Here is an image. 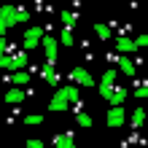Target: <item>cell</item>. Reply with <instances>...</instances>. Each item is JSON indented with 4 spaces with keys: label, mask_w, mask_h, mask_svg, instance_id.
<instances>
[{
    "label": "cell",
    "mask_w": 148,
    "mask_h": 148,
    "mask_svg": "<svg viewBox=\"0 0 148 148\" xmlns=\"http://www.w3.org/2000/svg\"><path fill=\"white\" fill-rule=\"evenodd\" d=\"M30 11L27 8H19V5H3L0 8V35H5L11 27H16V24H24L30 22Z\"/></svg>",
    "instance_id": "1"
},
{
    "label": "cell",
    "mask_w": 148,
    "mask_h": 148,
    "mask_svg": "<svg viewBox=\"0 0 148 148\" xmlns=\"http://www.w3.org/2000/svg\"><path fill=\"white\" fill-rule=\"evenodd\" d=\"M30 51H19V54H3L0 57V70H24V67H27V57Z\"/></svg>",
    "instance_id": "2"
},
{
    "label": "cell",
    "mask_w": 148,
    "mask_h": 148,
    "mask_svg": "<svg viewBox=\"0 0 148 148\" xmlns=\"http://www.w3.org/2000/svg\"><path fill=\"white\" fill-rule=\"evenodd\" d=\"M43 27H30L27 32H24V38H22V49L24 51H35L40 46V38H43Z\"/></svg>",
    "instance_id": "3"
},
{
    "label": "cell",
    "mask_w": 148,
    "mask_h": 148,
    "mask_svg": "<svg viewBox=\"0 0 148 148\" xmlns=\"http://www.w3.org/2000/svg\"><path fill=\"white\" fill-rule=\"evenodd\" d=\"M105 124H108L110 129H119V127H124V124H127V110H124V105H110Z\"/></svg>",
    "instance_id": "4"
},
{
    "label": "cell",
    "mask_w": 148,
    "mask_h": 148,
    "mask_svg": "<svg viewBox=\"0 0 148 148\" xmlns=\"http://www.w3.org/2000/svg\"><path fill=\"white\" fill-rule=\"evenodd\" d=\"M67 78H70V84H75V86H94V75L86 70V67H73V70L67 73Z\"/></svg>",
    "instance_id": "5"
},
{
    "label": "cell",
    "mask_w": 148,
    "mask_h": 148,
    "mask_svg": "<svg viewBox=\"0 0 148 148\" xmlns=\"http://www.w3.org/2000/svg\"><path fill=\"white\" fill-rule=\"evenodd\" d=\"M40 46H43V51H46V59H54V62H57L59 40H57L54 35H46V32H43V38H40Z\"/></svg>",
    "instance_id": "6"
},
{
    "label": "cell",
    "mask_w": 148,
    "mask_h": 148,
    "mask_svg": "<svg viewBox=\"0 0 148 148\" xmlns=\"http://www.w3.org/2000/svg\"><path fill=\"white\" fill-rule=\"evenodd\" d=\"M24 97H27V94H24L22 92V86H11V89H8L5 92V102H8V105H19V102H24Z\"/></svg>",
    "instance_id": "7"
},
{
    "label": "cell",
    "mask_w": 148,
    "mask_h": 148,
    "mask_svg": "<svg viewBox=\"0 0 148 148\" xmlns=\"http://www.w3.org/2000/svg\"><path fill=\"white\" fill-rule=\"evenodd\" d=\"M116 51H119V54H132V51H137L135 49V40L127 38V35H119L116 38Z\"/></svg>",
    "instance_id": "8"
},
{
    "label": "cell",
    "mask_w": 148,
    "mask_h": 148,
    "mask_svg": "<svg viewBox=\"0 0 148 148\" xmlns=\"http://www.w3.org/2000/svg\"><path fill=\"white\" fill-rule=\"evenodd\" d=\"M51 145L54 148H75V140H73L70 132H65V135H54L51 137Z\"/></svg>",
    "instance_id": "9"
},
{
    "label": "cell",
    "mask_w": 148,
    "mask_h": 148,
    "mask_svg": "<svg viewBox=\"0 0 148 148\" xmlns=\"http://www.w3.org/2000/svg\"><path fill=\"white\" fill-rule=\"evenodd\" d=\"M57 94H59V97H65L67 102H75L78 97H81V94H78V86H75V84H67V86H59V89H57Z\"/></svg>",
    "instance_id": "10"
},
{
    "label": "cell",
    "mask_w": 148,
    "mask_h": 148,
    "mask_svg": "<svg viewBox=\"0 0 148 148\" xmlns=\"http://www.w3.org/2000/svg\"><path fill=\"white\" fill-rule=\"evenodd\" d=\"M129 97V92L124 89V86H113V92H110V97H108V102L110 105H124V100Z\"/></svg>",
    "instance_id": "11"
},
{
    "label": "cell",
    "mask_w": 148,
    "mask_h": 148,
    "mask_svg": "<svg viewBox=\"0 0 148 148\" xmlns=\"http://www.w3.org/2000/svg\"><path fill=\"white\" fill-rule=\"evenodd\" d=\"M119 70L124 73V75H135V70H137V67H135V62H132V59H129L127 54H119Z\"/></svg>",
    "instance_id": "12"
},
{
    "label": "cell",
    "mask_w": 148,
    "mask_h": 148,
    "mask_svg": "<svg viewBox=\"0 0 148 148\" xmlns=\"http://www.w3.org/2000/svg\"><path fill=\"white\" fill-rule=\"evenodd\" d=\"M67 105H70V102L54 92V97H51V102H49V110H51V113H62V110H67Z\"/></svg>",
    "instance_id": "13"
},
{
    "label": "cell",
    "mask_w": 148,
    "mask_h": 148,
    "mask_svg": "<svg viewBox=\"0 0 148 148\" xmlns=\"http://www.w3.org/2000/svg\"><path fill=\"white\" fill-rule=\"evenodd\" d=\"M8 81H11L14 86H27V84H30V73H24V70H11Z\"/></svg>",
    "instance_id": "14"
},
{
    "label": "cell",
    "mask_w": 148,
    "mask_h": 148,
    "mask_svg": "<svg viewBox=\"0 0 148 148\" xmlns=\"http://www.w3.org/2000/svg\"><path fill=\"white\" fill-rule=\"evenodd\" d=\"M40 75H43V81H46V84H57L59 81V75H57V70H54V65H51V62H46V65L40 67Z\"/></svg>",
    "instance_id": "15"
},
{
    "label": "cell",
    "mask_w": 148,
    "mask_h": 148,
    "mask_svg": "<svg viewBox=\"0 0 148 148\" xmlns=\"http://www.w3.org/2000/svg\"><path fill=\"white\" fill-rule=\"evenodd\" d=\"M129 121H132V127H135V129H140V127H143V121H145V110L137 105V108L132 110V116H129Z\"/></svg>",
    "instance_id": "16"
},
{
    "label": "cell",
    "mask_w": 148,
    "mask_h": 148,
    "mask_svg": "<svg viewBox=\"0 0 148 148\" xmlns=\"http://www.w3.org/2000/svg\"><path fill=\"white\" fill-rule=\"evenodd\" d=\"M94 32H97V38H100V40H110V38H113L110 27H108V24H102V22L94 24Z\"/></svg>",
    "instance_id": "17"
},
{
    "label": "cell",
    "mask_w": 148,
    "mask_h": 148,
    "mask_svg": "<svg viewBox=\"0 0 148 148\" xmlns=\"http://www.w3.org/2000/svg\"><path fill=\"white\" fill-rule=\"evenodd\" d=\"M75 38H73V27H65L62 32H59V46H73Z\"/></svg>",
    "instance_id": "18"
},
{
    "label": "cell",
    "mask_w": 148,
    "mask_h": 148,
    "mask_svg": "<svg viewBox=\"0 0 148 148\" xmlns=\"http://www.w3.org/2000/svg\"><path fill=\"white\" fill-rule=\"evenodd\" d=\"M59 19H62L65 27H75V19H78V16H75V11H62V14H59Z\"/></svg>",
    "instance_id": "19"
},
{
    "label": "cell",
    "mask_w": 148,
    "mask_h": 148,
    "mask_svg": "<svg viewBox=\"0 0 148 148\" xmlns=\"http://www.w3.org/2000/svg\"><path fill=\"white\" fill-rule=\"evenodd\" d=\"M24 124L27 127H38V124H43V116L40 113H30V116H24Z\"/></svg>",
    "instance_id": "20"
},
{
    "label": "cell",
    "mask_w": 148,
    "mask_h": 148,
    "mask_svg": "<svg viewBox=\"0 0 148 148\" xmlns=\"http://www.w3.org/2000/svg\"><path fill=\"white\" fill-rule=\"evenodd\" d=\"M116 75H119L116 67H108V70L102 73V84H116Z\"/></svg>",
    "instance_id": "21"
},
{
    "label": "cell",
    "mask_w": 148,
    "mask_h": 148,
    "mask_svg": "<svg viewBox=\"0 0 148 148\" xmlns=\"http://www.w3.org/2000/svg\"><path fill=\"white\" fill-rule=\"evenodd\" d=\"M75 121H78V127H92V116L89 113H78Z\"/></svg>",
    "instance_id": "22"
},
{
    "label": "cell",
    "mask_w": 148,
    "mask_h": 148,
    "mask_svg": "<svg viewBox=\"0 0 148 148\" xmlns=\"http://www.w3.org/2000/svg\"><path fill=\"white\" fill-rule=\"evenodd\" d=\"M97 92H100V97H105V100H108V97H110V92H113V84H102V81H100V89H97Z\"/></svg>",
    "instance_id": "23"
},
{
    "label": "cell",
    "mask_w": 148,
    "mask_h": 148,
    "mask_svg": "<svg viewBox=\"0 0 148 148\" xmlns=\"http://www.w3.org/2000/svg\"><path fill=\"white\" fill-rule=\"evenodd\" d=\"M135 97L137 100H140V97H148V84H140V86H137V89H135Z\"/></svg>",
    "instance_id": "24"
},
{
    "label": "cell",
    "mask_w": 148,
    "mask_h": 148,
    "mask_svg": "<svg viewBox=\"0 0 148 148\" xmlns=\"http://www.w3.org/2000/svg\"><path fill=\"white\" fill-rule=\"evenodd\" d=\"M148 46V35H137L135 38V49H145Z\"/></svg>",
    "instance_id": "25"
},
{
    "label": "cell",
    "mask_w": 148,
    "mask_h": 148,
    "mask_svg": "<svg viewBox=\"0 0 148 148\" xmlns=\"http://www.w3.org/2000/svg\"><path fill=\"white\" fill-rule=\"evenodd\" d=\"M3 54H11V46H8V40H5V38L0 40V57H3Z\"/></svg>",
    "instance_id": "26"
},
{
    "label": "cell",
    "mask_w": 148,
    "mask_h": 148,
    "mask_svg": "<svg viewBox=\"0 0 148 148\" xmlns=\"http://www.w3.org/2000/svg\"><path fill=\"white\" fill-rule=\"evenodd\" d=\"M24 145H27V148H43L46 143H43V140H24Z\"/></svg>",
    "instance_id": "27"
},
{
    "label": "cell",
    "mask_w": 148,
    "mask_h": 148,
    "mask_svg": "<svg viewBox=\"0 0 148 148\" xmlns=\"http://www.w3.org/2000/svg\"><path fill=\"white\" fill-rule=\"evenodd\" d=\"M0 116H3V108H0Z\"/></svg>",
    "instance_id": "28"
},
{
    "label": "cell",
    "mask_w": 148,
    "mask_h": 148,
    "mask_svg": "<svg viewBox=\"0 0 148 148\" xmlns=\"http://www.w3.org/2000/svg\"><path fill=\"white\" fill-rule=\"evenodd\" d=\"M3 38H5V35H0V40H3Z\"/></svg>",
    "instance_id": "29"
}]
</instances>
